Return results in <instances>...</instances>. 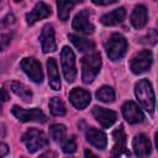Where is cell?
I'll use <instances>...</instances> for the list:
<instances>
[{"label": "cell", "mask_w": 158, "mask_h": 158, "mask_svg": "<svg viewBox=\"0 0 158 158\" xmlns=\"http://www.w3.org/2000/svg\"><path fill=\"white\" fill-rule=\"evenodd\" d=\"M135 94L142 109H144L149 114H153L154 107H156V96H154V91L148 79H141L136 84Z\"/></svg>", "instance_id": "cell-1"}, {"label": "cell", "mask_w": 158, "mask_h": 158, "mask_svg": "<svg viewBox=\"0 0 158 158\" xmlns=\"http://www.w3.org/2000/svg\"><path fill=\"white\" fill-rule=\"evenodd\" d=\"M101 65H102V62H101L100 54L93 53V54L85 56L81 59V79H83V83H85V84L93 83V80L99 74V72L101 69Z\"/></svg>", "instance_id": "cell-2"}, {"label": "cell", "mask_w": 158, "mask_h": 158, "mask_svg": "<svg viewBox=\"0 0 158 158\" xmlns=\"http://www.w3.org/2000/svg\"><path fill=\"white\" fill-rule=\"evenodd\" d=\"M127 47H128L127 40L121 33H112L105 43L106 53L111 60L121 59L126 54Z\"/></svg>", "instance_id": "cell-3"}, {"label": "cell", "mask_w": 158, "mask_h": 158, "mask_svg": "<svg viewBox=\"0 0 158 158\" xmlns=\"http://www.w3.org/2000/svg\"><path fill=\"white\" fill-rule=\"evenodd\" d=\"M22 142L25 143L27 151L30 153H35L44 147L48 146L49 139L46 136L43 131H40L37 128H30L22 135Z\"/></svg>", "instance_id": "cell-4"}, {"label": "cell", "mask_w": 158, "mask_h": 158, "mask_svg": "<svg viewBox=\"0 0 158 158\" xmlns=\"http://www.w3.org/2000/svg\"><path fill=\"white\" fill-rule=\"evenodd\" d=\"M60 64H62L64 79L68 83H73L75 77H77L75 56H74L73 51L68 46H64L62 52H60Z\"/></svg>", "instance_id": "cell-5"}, {"label": "cell", "mask_w": 158, "mask_h": 158, "mask_svg": "<svg viewBox=\"0 0 158 158\" xmlns=\"http://www.w3.org/2000/svg\"><path fill=\"white\" fill-rule=\"evenodd\" d=\"M152 60H153V56L151 51L148 49L141 51L132 57L130 62V69L133 74H142L151 68Z\"/></svg>", "instance_id": "cell-6"}, {"label": "cell", "mask_w": 158, "mask_h": 158, "mask_svg": "<svg viewBox=\"0 0 158 158\" xmlns=\"http://www.w3.org/2000/svg\"><path fill=\"white\" fill-rule=\"evenodd\" d=\"M12 115L21 122H28V121H35V122H44L46 121V115L40 110L38 107L33 109H22L17 105H14L12 109Z\"/></svg>", "instance_id": "cell-7"}, {"label": "cell", "mask_w": 158, "mask_h": 158, "mask_svg": "<svg viewBox=\"0 0 158 158\" xmlns=\"http://www.w3.org/2000/svg\"><path fill=\"white\" fill-rule=\"evenodd\" d=\"M21 69L25 74L35 83H41L43 80V72L41 68V63L32 57H26L20 62Z\"/></svg>", "instance_id": "cell-8"}, {"label": "cell", "mask_w": 158, "mask_h": 158, "mask_svg": "<svg viewBox=\"0 0 158 158\" xmlns=\"http://www.w3.org/2000/svg\"><path fill=\"white\" fill-rule=\"evenodd\" d=\"M112 138L114 147L111 149V158H120L122 154L128 156L130 152L126 149V133L122 125H120L117 128L112 131Z\"/></svg>", "instance_id": "cell-9"}, {"label": "cell", "mask_w": 158, "mask_h": 158, "mask_svg": "<svg viewBox=\"0 0 158 158\" xmlns=\"http://www.w3.org/2000/svg\"><path fill=\"white\" fill-rule=\"evenodd\" d=\"M90 12L88 9H83L80 12H78L73 20V28L80 33L84 35H91L94 32V25L89 20Z\"/></svg>", "instance_id": "cell-10"}, {"label": "cell", "mask_w": 158, "mask_h": 158, "mask_svg": "<svg viewBox=\"0 0 158 158\" xmlns=\"http://www.w3.org/2000/svg\"><path fill=\"white\" fill-rule=\"evenodd\" d=\"M122 115L128 123H138L142 122L144 118L142 110L133 101H126L122 105Z\"/></svg>", "instance_id": "cell-11"}, {"label": "cell", "mask_w": 158, "mask_h": 158, "mask_svg": "<svg viewBox=\"0 0 158 158\" xmlns=\"http://www.w3.org/2000/svg\"><path fill=\"white\" fill-rule=\"evenodd\" d=\"M93 115L95 120L105 128L111 127L117 120V114L115 111L105 109V107H100V106H95L93 109Z\"/></svg>", "instance_id": "cell-12"}, {"label": "cell", "mask_w": 158, "mask_h": 158, "mask_svg": "<svg viewBox=\"0 0 158 158\" xmlns=\"http://www.w3.org/2000/svg\"><path fill=\"white\" fill-rule=\"evenodd\" d=\"M40 42H41V47L42 51L44 53H49V52H54L57 49V43H56V38H54V30L52 25H46L40 35Z\"/></svg>", "instance_id": "cell-13"}, {"label": "cell", "mask_w": 158, "mask_h": 158, "mask_svg": "<svg viewBox=\"0 0 158 158\" xmlns=\"http://www.w3.org/2000/svg\"><path fill=\"white\" fill-rule=\"evenodd\" d=\"M132 148L137 157L144 158L151 153L152 144H151L149 138L144 133H138L135 136V138L132 141Z\"/></svg>", "instance_id": "cell-14"}, {"label": "cell", "mask_w": 158, "mask_h": 158, "mask_svg": "<svg viewBox=\"0 0 158 158\" xmlns=\"http://www.w3.org/2000/svg\"><path fill=\"white\" fill-rule=\"evenodd\" d=\"M51 12H52L51 7L46 2L40 1V2H37L35 5V7L30 12L26 14V22H27V25L31 26L35 22H37L38 20H43V19L48 17L51 15Z\"/></svg>", "instance_id": "cell-15"}, {"label": "cell", "mask_w": 158, "mask_h": 158, "mask_svg": "<svg viewBox=\"0 0 158 158\" xmlns=\"http://www.w3.org/2000/svg\"><path fill=\"white\" fill-rule=\"evenodd\" d=\"M69 100H70V102L73 104V106H75V107L79 109V110H83V109H85V107L89 105L91 98H90V93L86 91L85 89L75 88V89H73V90L70 91V94H69Z\"/></svg>", "instance_id": "cell-16"}, {"label": "cell", "mask_w": 158, "mask_h": 158, "mask_svg": "<svg viewBox=\"0 0 158 158\" xmlns=\"http://www.w3.org/2000/svg\"><path fill=\"white\" fill-rule=\"evenodd\" d=\"M126 17V10L125 7H117L107 14H104L101 17H100V22L105 26H115V25H118L121 23Z\"/></svg>", "instance_id": "cell-17"}, {"label": "cell", "mask_w": 158, "mask_h": 158, "mask_svg": "<svg viewBox=\"0 0 158 158\" xmlns=\"http://www.w3.org/2000/svg\"><path fill=\"white\" fill-rule=\"evenodd\" d=\"M47 72H48V83L49 86L53 90H60V77H59V70L58 65L54 58H48L47 59Z\"/></svg>", "instance_id": "cell-18"}, {"label": "cell", "mask_w": 158, "mask_h": 158, "mask_svg": "<svg viewBox=\"0 0 158 158\" xmlns=\"http://www.w3.org/2000/svg\"><path fill=\"white\" fill-rule=\"evenodd\" d=\"M147 19H148V15H147V9L146 6L143 5H137L132 14H131V23L132 26L136 28V30H139V28H143L147 23Z\"/></svg>", "instance_id": "cell-19"}, {"label": "cell", "mask_w": 158, "mask_h": 158, "mask_svg": "<svg viewBox=\"0 0 158 158\" xmlns=\"http://www.w3.org/2000/svg\"><path fill=\"white\" fill-rule=\"evenodd\" d=\"M86 139H88V142H90L93 146H95L99 149H104L107 144L106 135L102 131L93 128V127L86 131Z\"/></svg>", "instance_id": "cell-20"}, {"label": "cell", "mask_w": 158, "mask_h": 158, "mask_svg": "<svg viewBox=\"0 0 158 158\" xmlns=\"http://www.w3.org/2000/svg\"><path fill=\"white\" fill-rule=\"evenodd\" d=\"M69 40H70L72 43L75 46V48H77L78 51H80V52H88V51L94 49V47H95V43H94L91 40L80 37V36H78V35L70 33V35H69Z\"/></svg>", "instance_id": "cell-21"}, {"label": "cell", "mask_w": 158, "mask_h": 158, "mask_svg": "<svg viewBox=\"0 0 158 158\" xmlns=\"http://www.w3.org/2000/svg\"><path fill=\"white\" fill-rule=\"evenodd\" d=\"M10 88H11V91L15 93L23 101H26V102L31 101V99H32V91L25 84H22L20 81H12V83H10Z\"/></svg>", "instance_id": "cell-22"}, {"label": "cell", "mask_w": 158, "mask_h": 158, "mask_svg": "<svg viewBox=\"0 0 158 158\" xmlns=\"http://www.w3.org/2000/svg\"><path fill=\"white\" fill-rule=\"evenodd\" d=\"M77 1H57V6H58V17L62 21L68 20L70 10L75 6Z\"/></svg>", "instance_id": "cell-23"}, {"label": "cell", "mask_w": 158, "mask_h": 158, "mask_svg": "<svg viewBox=\"0 0 158 158\" xmlns=\"http://www.w3.org/2000/svg\"><path fill=\"white\" fill-rule=\"evenodd\" d=\"M96 98L102 102H112L115 100V91L109 85H102L96 91Z\"/></svg>", "instance_id": "cell-24"}, {"label": "cell", "mask_w": 158, "mask_h": 158, "mask_svg": "<svg viewBox=\"0 0 158 158\" xmlns=\"http://www.w3.org/2000/svg\"><path fill=\"white\" fill-rule=\"evenodd\" d=\"M49 111L53 116H63V115H65L67 110H65L63 101L59 98L54 96L49 100Z\"/></svg>", "instance_id": "cell-25"}, {"label": "cell", "mask_w": 158, "mask_h": 158, "mask_svg": "<svg viewBox=\"0 0 158 158\" xmlns=\"http://www.w3.org/2000/svg\"><path fill=\"white\" fill-rule=\"evenodd\" d=\"M65 132H67L65 126H64V125H59V123L53 125V126H51V128H49V135H51V137H52L54 141H57V142H62V141L64 139Z\"/></svg>", "instance_id": "cell-26"}, {"label": "cell", "mask_w": 158, "mask_h": 158, "mask_svg": "<svg viewBox=\"0 0 158 158\" xmlns=\"http://www.w3.org/2000/svg\"><path fill=\"white\" fill-rule=\"evenodd\" d=\"M15 16H14V14H7L2 20H0V36L1 35H5V33H9V32H6L14 23H15Z\"/></svg>", "instance_id": "cell-27"}, {"label": "cell", "mask_w": 158, "mask_h": 158, "mask_svg": "<svg viewBox=\"0 0 158 158\" xmlns=\"http://www.w3.org/2000/svg\"><path fill=\"white\" fill-rule=\"evenodd\" d=\"M62 149L67 154H72L77 151V142L73 137H68L67 139L62 141Z\"/></svg>", "instance_id": "cell-28"}, {"label": "cell", "mask_w": 158, "mask_h": 158, "mask_svg": "<svg viewBox=\"0 0 158 158\" xmlns=\"http://www.w3.org/2000/svg\"><path fill=\"white\" fill-rule=\"evenodd\" d=\"M11 38H12V35H10V33H5V35L0 36V51H4L10 44Z\"/></svg>", "instance_id": "cell-29"}, {"label": "cell", "mask_w": 158, "mask_h": 158, "mask_svg": "<svg viewBox=\"0 0 158 158\" xmlns=\"http://www.w3.org/2000/svg\"><path fill=\"white\" fill-rule=\"evenodd\" d=\"M9 153V147L6 143L0 142V158H4L6 154Z\"/></svg>", "instance_id": "cell-30"}, {"label": "cell", "mask_w": 158, "mask_h": 158, "mask_svg": "<svg viewBox=\"0 0 158 158\" xmlns=\"http://www.w3.org/2000/svg\"><path fill=\"white\" fill-rule=\"evenodd\" d=\"M148 40H149V43L156 44V42H157V32H156L154 28H152V30L149 31V33H148Z\"/></svg>", "instance_id": "cell-31"}, {"label": "cell", "mask_w": 158, "mask_h": 158, "mask_svg": "<svg viewBox=\"0 0 158 158\" xmlns=\"http://www.w3.org/2000/svg\"><path fill=\"white\" fill-rule=\"evenodd\" d=\"M7 100H9V94H7V91H6L5 89H0V106H1L2 102L7 101Z\"/></svg>", "instance_id": "cell-32"}, {"label": "cell", "mask_w": 158, "mask_h": 158, "mask_svg": "<svg viewBox=\"0 0 158 158\" xmlns=\"http://www.w3.org/2000/svg\"><path fill=\"white\" fill-rule=\"evenodd\" d=\"M38 158H57V154L54 152H52V151H48V152L42 153Z\"/></svg>", "instance_id": "cell-33"}, {"label": "cell", "mask_w": 158, "mask_h": 158, "mask_svg": "<svg viewBox=\"0 0 158 158\" xmlns=\"http://www.w3.org/2000/svg\"><path fill=\"white\" fill-rule=\"evenodd\" d=\"M84 156H85V158H99L96 154H94L91 151H89V149H85L84 151Z\"/></svg>", "instance_id": "cell-34"}, {"label": "cell", "mask_w": 158, "mask_h": 158, "mask_svg": "<svg viewBox=\"0 0 158 158\" xmlns=\"http://www.w3.org/2000/svg\"><path fill=\"white\" fill-rule=\"evenodd\" d=\"M20 158H26V157H23V156H22V157H20Z\"/></svg>", "instance_id": "cell-35"}]
</instances>
